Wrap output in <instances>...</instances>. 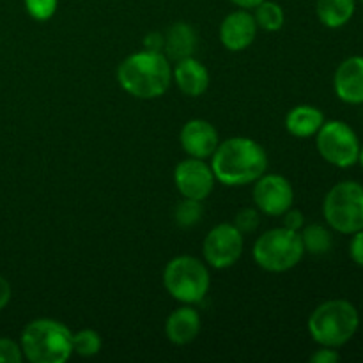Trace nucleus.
<instances>
[{
  "mask_svg": "<svg viewBox=\"0 0 363 363\" xmlns=\"http://www.w3.org/2000/svg\"><path fill=\"white\" fill-rule=\"evenodd\" d=\"M23 362V351L21 346L14 340L0 337V363H21Z\"/></svg>",
  "mask_w": 363,
  "mask_h": 363,
  "instance_id": "nucleus-26",
  "label": "nucleus"
},
{
  "mask_svg": "<svg viewBox=\"0 0 363 363\" xmlns=\"http://www.w3.org/2000/svg\"><path fill=\"white\" fill-rule=\"evenodd\" d=\"M181 147L190 158H211L220 144L218 131L211 123L204 119H191L183 126L179 133Z\"/></svg>",
  "mask_w": 363,
  "mask_h": 363,
  "instance_id": "nucleus-12",
  "label": "nucleus"
},
{
  "mask_svg": "<svg viewBox=\"0 0 363 363\" xmlns=\"http://www.w3.org/2000/svg\"><path fill=\"white\" fill-rule=\"evenodd\" d=\"M163 48H165V35H163L162 32H149V34L145 35L144 50L163 53Z\"/></svg>",
  "mask_w": 363,
  "mask_h": 363,
  "instance_id": "nucleus-30",
  "label": "nucleus"
},
{
  "mask_svg": "<svg viewBox=\"0 0 363 363\" xmlns=\"http://www.w3.org/2000/svg\"><path fill=\"white\" fill-rule=\"evenodd\" d=\"M315 147L325 162L339 169H350L358 163L360 140L353 128L342 121H325L315 133Z\"/></svg>",
  "mask_w": 363,
  "mask_h": 363,
  "instance_id": "nucleus-8",
  "label": "nucleus"
},
{
  "mask_svg": "<svg viewBox=\"0 0 363 363\" xmlns=\"http://www.w3.org/2000/svg\"><path fill=\"white\" fill-rule=\"evenodd\" d=\"M282 216H284V227H286V229L300 233V230L305 227V216L300 209L289 208Z\"/></svg>",
  "mask_w": 363,
  "mask_h": 363,
  "instance_id": "nucleus-27",
  "label": "nucleus"
},
{
  "mask_svg": "<svg viewBox=\"0 0 363 363\" xmlns=\"http://www.w3.org/2000/svg\"><path fill=\"white\" fill-rule=\"evenodd\" d=\"M261 223V215H259L257 208H245L241 211H238V215L234 216V227L240 230L241 234H250Z\"/></svg>",
  "mask_w": 363,
  "mask_h": 363,
  "instance_id": "nucleus-25",
  "label": "nucleus"
},
{
  "mask_svg": "<svg viewBox=\"0 0 363 363\" xmlns=\"http://www.w3.org/2000/svg\"><path fill=\"white\" fill-rule=\"evenodd\" d=\"M195 48H197V32L190 23L177 21L167 30L165 48H163V52L167 53L165 57L177 62V60L194 57Z\"/></svg>",
  "mask_w": 363,
  "mask_h": 363,
  "instance_id": "nucleus-18",
  "label": "nucleus"
},
{
  "mask_svg": "<svg viewBox=\"0 0 363 363\" xmlns=\"http://www.w3.org/2000/svg\"><path fill=\"white\" fill-rule=\"evenodd\" d=\"M215 181L211 165L204 163V160L188 158L177 163L174 170V183L184 199L204 201L211 195Z\"/></svg>",
  "mask_w": 363,
  "mask_h": 363,
  "instance_id": "nucleus-11",
  "label": "nucleus"
},
{
  "mask_svg": "<svg viewBox=\"0 0 363 363\" xmlns=\"http://www.w3.org/2000/svg\"><path fill=\"white\" fill-rule=\"evenodd\" d=\"M300 236L305 252H308L311 255H325L333 247L332 233L325 225H321V223L305 225L300 230Z\"/></svg>",
  "mask_w": 363,
  "mask_h": 363,
  "instance_id": "nucleus-20",
  "label": "nucleus"
},
{
  "mask_svg": "<svg viewBox=\"0 0 363 363\" xmlns=\"http://www.w3.org/2000/svg\"><path fill=\"white\" fill-rule=\"evenodd\" d=\"M305 255L301 236L286 227L266 230L255 240L254 259L257 266L269 273H284L300 264Z\"/></svg>",
  "mask_w": 363,
  "mask_h": 363,
  "instance_id": "nucleus-6",
  "label": "nucleus"
},
{
  "mask_svg": "<svg viewBox=\"0 0 363 363\" xmlns=\"http://www.w3.org/2000/svg\"><path fill=\"white\" fill-rule=\"evenodd\" d=\"M294 190L289 181L279 174H262L254 183V204L268 216H282L293 208Z\"/></svg>",
  "mask_w": 363,
  "mask_h": 363,
  "instance_id": "nucleus-10",
  "label": "nucleus"
},
{
  "mask_svg": "<svg viewBox=\"0 0 363 363\" xmlns=\"http://www.w3.org/2000/svg\"><path fill=\"white\" fill-rule=\"evenodd\" d=\"M333 89L340 101L347 105L363 103V57H350L337 67Z\"/></svg>",
  "mask_w": 363,
  "mask_h": 363,
  "instance_id": "nucleus-14",
  "label": "nucleus"
},
{
  "mask_svg": "<svg viewBox=\"0 0 363 363\" xmlns=\"http://www.w3.org/2000/svg\"><path fill=\"white\" fill-rule=\"evenodd\" d=\"M230 2L236 7H240V9H254L255 6H259L264 0H230Z\"/></svg>",
  "mask_w": 363,
  "mask_h": 363,
  "instance_id": "nucleus-32",
  "label": "nucleus"
},
{
  "mask_svg": "<svg viewBox=\"0 0 363 363\" xmlns=\"http://www.w3.org/2000/svg\"><path fill=\"white\" fill-rule=\"evenodd\" d=\"M307 326L315 344L337 350L357 335L360 314L351 301L328 300L312 311Z\"/></svg>",
  "mask_w": 363,
  "mask_h": 363,
  "instance_id": "nucleus-4",
  "label": "nucleus"
},
{
  "mask_svg": "<svg viewBox=\"0 0 363 363\" xmlns=\"http://www.w3.org/2000/svg\"><path fill=\"white\" fill-rule=\"evenodd\" d=\"M20 346L30 363H64L73 354V333L57 319H34L21 332Z\"/></svg>",
  "mask_w": 363,
  "mask_h": 363,
  "instance_id": "nucleus-3",
  "label": "nucleus"
},
{
  "mask_svg": "<svg viewBox=\"0 0 363 363\" xmlns=\"http://www.w3.org/2000/svg\"><path fill=\"white\" fill-rule=\"evenodd\" d=\"M339 360H340V354L337 353L335 347L321 346V350H318L315 353L311 354L312 363H337Z\"/></svg>",
  "mask_w": 363,
  "mask_h": 363,
  "instance_id": "nucleus-29",
  "label": "nucleus"
},
{
  "mask_svg": "<svg viewBox=\"0 0 363 363\" xmlns=\"http://www.w3.org/2000/svg\"><path fill=\"white\" fill-rule=\"evenodd\" d=\"M243 234L234 227V223H220L213 227L204 238L202 254L206 264L215 269L233 268L243 255Z\"/></svg>",
  "mask_w": 363,
  "mask_h": 363,
  "instance_id": "nucleus-9",
  "label": "nucleus"
},
{
  "mask_svg": "<svg viewBox=\"0 0 363 363\" xmlns=\"http://www.w3.org/2000/svg\"><path fill=\"white\" fill-rule=\"evenodd\" d=\"M268 169V155L259 142L248 137H230L220 142L211 156L215 179L225 186L255 183Z\"/></svg>",
  "mask_w": 363,
  "mask_h": 363,
  "instance_id": "nucleus-1",
  "label": "nucleus"
},
{
  "mask_svg": "<svg viewBox=\"0 0 363 363\" xmlns=\"http://www.w3.org/2000/svg\"><path fill=\"white\" fill-rule=\"evenodd\" d=\"M117 82L121 89L138 99L162 98L172 84V69L165 53H131L117 67Z\"/></svg>",
  "mask_w": 363,
  "mask_h": 363,
  "instance_id": "nucleus-2",
  "label": "nucleus"
},
{
  "mask_svg": "<svg viewBox=\"0 0 363 363\" xmlns=\"http://www.w3.org/2000/svg\"><path fill=\"white\" fill-rule=\"evenodd\" d=\"M172 80L176 82L177 89L183 94L199 98L209 87V71L201 60L188 57V59L177 60L172 71Z\"/></svg>",
  "mask_w": 363,
  "mask_h": 363,
  "instance_id": "nucleus-15",
  "label": "nucleus"
},
{
  "mask_svg": "<svg viewBox=\"0 0 363 363\" xmlns=\"http://www.w3.org/2000/svg\"><path fill=\"white\" fill-rule=\"evenodd\" d=\"M199 332H201V315L190 305L176 308L167 318L165 335L176 346H186V344L194 342Z\"/></svg>",
  "mask_w": 363,
  "mask_h": 363,
  "instance_id": "nucleus-16",
  "label": "nucleus"
},
{
  "mask_svg": "<svg viewBox=\"0 0 363 363\" xmlns=\"http://www.w3.org/2000/svg\"><path fill=\"white\" fill-rule=\"evenodd\" d=\"M163 286L167 293L183 305L202 301L211 286L208 266L191 255L174 257L163 269Z\"/></svg>",
  "mask_w": 363,
  "mask_h": 363,
  "instance_id": "nucleus-5",
  "label": "nucleus"
},
{
  "mask_svg": "<svg viewBox=\"0 0 363 363\" xmlns=\"http://www.w3.org/2000/svg\"><path fill=\"white\" fill-rule=\"evenodd\" d=\"M101 337L96 330L85 328L80 332L73 333V354L82 358H91L101 351Z\"/></svg>",
  "mask_w": 363,
  "mask_h": 363,
  "instance_id": "nucleus-23",
  "label": "nucleus"
},
{
  "mask_svg": "<svg viewBox=\"0 0 363 363\" xmlns=\"http://www.w3.org/2000/svg\"><path fill=\"white\" fill-rule=\"evenodd\" d=\"M254 20L257 23V28H262L266 32H277L284 27L286 14H284L280 4L273 2V0H264L254 7Z\"/></svg>",
  "mask_w": 363,
  "mask_h": 363,
  "instance_id": "nucleus-21",
  "label": "nucleus"
},
{
  "mask_svg": "<svg viewBox=\"0 0 363 363\" xmlns=\"http://www.w3.org/2000/svg\"><path fill=\"white\" fill-rule=\"evenodd\" d=\"M204 216V206L202 201H195V199H184L176 206L174 211V220L183 229H190V227L197 225Z\"/></svg>",
  "mask_w": 363,
  "mask_h": 363,
  "instance_id": "nucleus-22",
  "label": "nucleus"
},
{
  "mask_svg": "<svg viewBox=\"0 0 363 363\" xmlns=\"http://www.w3.org/2000/svg\"><path fill=\"white\" fill-rule=\"evenodd\" d=\"M257 23L248 9H238L227 14L220 25V41L229 52H243L254 43Z\"/></svg>",
  "mask_w": 363,
  "mask_h": 363,
  "instance_id": "nucleus-13",
  "label": "nucleus"
},
{
  "mask_svg": "<svg viewBox=\"0 0 363 363\" xmlns=\"http://www.w3.org/2000/svg\"><path fill=\"white\" fill-rule=\"evenodd\" d=\"M358 163H360L362 169H363V145H360V155H358Z\"/></svg>",
  "mask_w": 363,
  "mask_h": 363,
  "instance_id": "nucleus-33",
  "label": "nucleus"
},
{
  "mask_svg": "<svg viewBox=\"0 0 363 363\" xmlns=\"http://www.w3.org/2000/svg\"><path fill=\"white\" fill-rule=\"evenodd\" d=\"M11 294H13V291H11V284L7 282V279H4V277L0 275V311H4V308L9 305Z\"/></svg>",
  "mask_w": 363,
  "mask_h": 363,
  "instance_id": "nucleus-31",
  "label": "nucleus"
},
{
  "mask_svg": "<svg viewBox=\"0 0 363 363\" xmlns=\"http://www.w3.org/2000/svg\"><path fill=\"white\" fill-rule=\"evenodd\" d=\"M323 216L333 230L354 234L363 229V186L357 181L337 183L323 201Z\"/></svg>",
  "mask_w": 363,
  "mask_h": 363,
  "instance_id": "nucleus-7",
  "label": "nucleus"
},
{
  "mask_svg": "<svg viewBox=\"0 0 363 363\" xmlns=\"http://www.w3.org/2000/svg\"><path fill=\"white\" fill-rule=\"evenodd\" d=\"M357 0H318L315 14L319 21L328 28H340L353 18Z\"/></svg>",
  "mask_w": 363,
  "mask_h": 363,
  "instance_id": "nucleus-19",
  "label": "nucleus"
},
{
  "mask_svg": "<svg viewBox=\"0 0 363 363\" xmlns=\"http://www.w3.org/2000/svg\"><path fill=\"white\" fill-rule=\"evenodd\" d=\"M59 0H25L28 16L38 21H46L55 14Z\"/></svg>",
  "mask_w": 363,
  "mask_h": 363,
  "instance_id": "nucleus-24",
  "label": "nucleus"
},
{
  "mask_svg": "<svg viewBox=\"0 0 363 363\" xmlns=\"http://www.w3.org/2000/svg\"><path fill=\"white\" fill-rule=\"evenodd\" d=\"M360 2H362V4H363V0H360Z\"/></svg>",
  "mask_w": 363,
  "mask_h": 363,
  "instance_id": "nucleus-34",
  "label": "nucleus"
},
{
  "mask_svg": "<svg viewBox=\"0 0 363 363\" xmlns=\"http://www.w3.org/2000/svg\"><path fill=\"white\" fill-rule=\"evenodd\" d=\"M325 124V113L312 105H298L286 117V130L296 138L315 137Z\"/></svg>",
  "mask_w": 363,
  "mask_h": 363,
  "instance_id": "nucleus-17",
  "label": "nucleus"
},
{
  "mask_svg": "<svg viewBox=\"0 0 363 363\" xmlns=\"http://www.w3.org/2000/svg\"><path fill=\"white\" fill-rule=\"evenodd\" d=\"M353 240L350 243V255L353 259L354 264L362 266L363 268V229L358 230V233L351 234Z\"/></svg>",
  "mask_w": 363,
  "mask_h": 363,
  "instance_id": "nucleus-28",
  "label": "nucleus"
}]
</instances>
